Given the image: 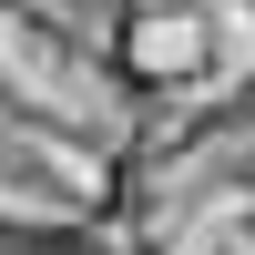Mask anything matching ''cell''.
Listing matches in <instances>:
<instances>
[{"label": "cell", "instance_id": "2", "mask_svg": "<svg viewBox=\"0 0 255 255\" xmlns=\"http://www.w3.org/2000/svg\"><path fill=\"white\" fill-rule=\"evenodd\" d=\"M123 255H255V102L163 123L113 215Z\"/></svg>", "mask_w": 255, "mask_h": 255}, {"label": "cell", "instance_id": "4", "mask_svg": "<svg viewBox=\"0 0 255 255\" xmlns=\"http://www.w3.org/2000/svg\"><path fill=\"white\" fill-rule=\"evenodd\" d=\"M0 255H123L113 235H0Z\"/></svg>", "mask_w": 255, "mask_h": 255}, {"label": "cell", "instance_id": "1", "mask_svg": "<svg viewBox=\"0 0 255 255\" xmlns=\"http://www.w3.org/2000/svg\"><path fill=\"white\" fill-rule=\"evenodd\" d=\"M153 113L92 31L0 0V235H113Z\"/></svg>", "mask_w": 255, "mask_h": 255}, {"label": "cell", "instance_id": "3", "mask_svg": "<svg viewBox=\"0 0 255 255\" xmlns=\"http://www.w3.org/2000/svg\"><path fill=\"white\" fill-rule=\"evenodd\" d=\"M102 51L153 113V133L245 113L255 102V0H113Z\"/></svg>", "mask_w": 255, "mask_h": 255}]
</instances>
